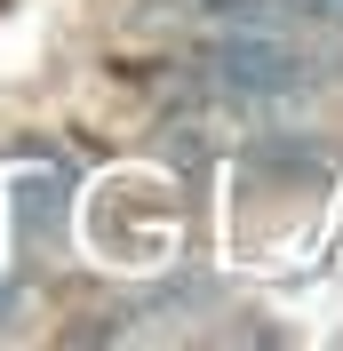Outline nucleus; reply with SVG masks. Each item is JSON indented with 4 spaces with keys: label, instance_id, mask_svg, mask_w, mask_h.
Instances as JSON below:
<instances>
[{
    "label": "nucleus",
    "instance_id": "nucleus-1",
    "mask_svg": "<svg viewBox=\"0 0 343 351\" xmlns=\"http://www.w3.org/2000/svg\"><path fill=\"white\" fill-rule=\"evenodd\" d=\"M200 80L232 104H287L320 88V48H303L296 32H208Z\"/></svg>",
    "mask_w": 343,
    "mask_h": 351
}]
</instances>
